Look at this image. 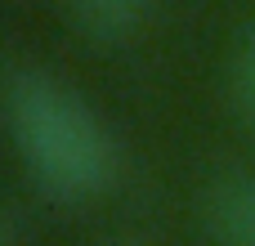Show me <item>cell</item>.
<instances>
[{"mask_svg": "<svg viewBox=\"0 0 255 246\" xmlns=\"http://www.w3.org/2000/svg\"><path fill=\"white\" fill-rule=\"evenodd\" d=\"M4 121L27 179L63 206L94 202L117 179V139L103 117L58 76L18 72L4 90Z\"/></svg>", "mask_w": 255, "mask_h": 246, "instance_id": "cell-1", "label": "cell"}, {"mask_svg": "<svg viewBox=\"0 0 255 246\" xmlns=\"http://www.w3.org/2000/svg\"><path fill=\"white\" fill-rule=\"evenodd\" d=\"M202 220L215 246H255V179L251 175L220 179L206 193Z\"/></svg>", "mask_w": 255, "mask_h": 246, "instance_id": "cell-2", "label": "cell"}, {"mask_svg": "<svg viewBox=\"0 0 255 246\" xmlns=\"http://www.w3.org/2000/svg\"><path fill=\"white\" fill-rule=\"evenodd\" d=\"M67 9L94 40L117 45V40H130L134 31H143L152 0H67Z\"/></svg>", "mask_w": 255, "mask_h": 246, "instance_id": "cell-3", "label": "cell"}, {"mask_svg": "<svg viewBox=\"0 0 255 246\" xmlns=\"http://www.w3.org/2000/svg\"><path fill=\"white\" fill-rule=\"evenodd\" d=\"M229 90H233V108L242 117V125L255 134V31L238 45L233 67H229Z\"/></svg>", "mask_w": 255, "mask_h": 246, "instance_id": "cell-4", "label": "cell"}, {"mask_svg": "<svg viewBox=\"0 0 255 246\" xmlns=\"http://www.w3.org/2000/svg\"><path fill=\"white\" fill-rule=\"evenodd\" d=\"M0 246H13V233H9V220L0 215Z\"/></svg>", "mask_w": 255, "mask_h": 246, "instance_id": "cell-5", "label": "cell"}]
</instances>
